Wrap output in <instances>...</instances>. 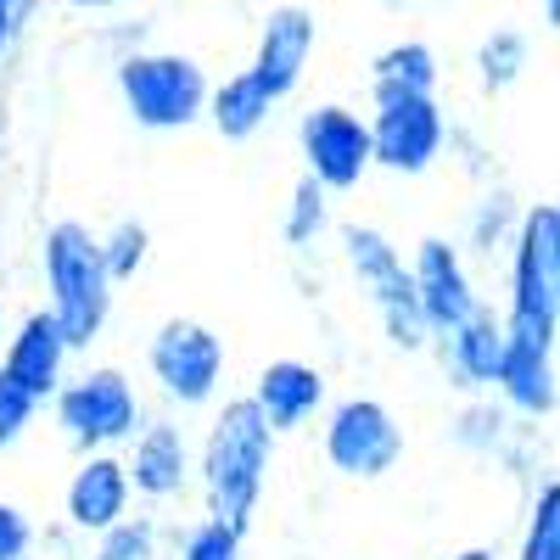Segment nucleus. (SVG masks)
<instances>
[{"label": "nucleus", "instance_id": "1", "mask_svg": "<svg viewBox=\"0 0 560 560\" xmlns=\"http://www.w3.org/2000/svg\"><path fill=\"white\" fill-rule=\"evenodd\" d=\"M275 448H280V438L264 427L253 398L224 393L208 409V432L197 438V482H191V493H202V516L230 522L236 533H253L258 510H264V493H269Z\"/></svg>", "mask_w": 560, "mask_h": 560}, {"label": "nucleus", "instance_id": "2", "mask_svg": "<svg viewBox=\"0 0 560 560\" xmlns=\"http://www.w3.org/2000/svg\"><path fill=\"white\" fill-rule=\"evenodd\" d=\"M39 287H45V314L62 325V337L73 353H90L118 308V287L102 264L96 230L84 219H51L39 236Z\"/></svg>", "mask_w": 560, "mask_h": 560}, {"label": "nucleus", "instance_id": "3", "mask_svg": "<svg viewBox=\"0 0 560 560\" xmlns=\"http://www.w3.org/2000/svg\"><path fill=\"white\" fill-rule=\"evenodd\" d=\"M504 308L499 325L510 342L555 348L560 342V208L522 202V224L504 247Z\"/></svg>", "mask_w": 560, "mask_h": 560}, {"label": "nucleus", "instance_id": "4", "mask_svg": "<svg viewBox=\"0 0 560 560\" xmlns=\"http://www.w3.org/2000/svg\"><path fill=\"white\" fill-rule=\"evenodd\" d=\"M45 415L73 454H118L147 427V398L124 364H84L68 370L62 387L45 398Z\"/></svg>", "mask_w": 560, "mask_h": 560}, {"label": "nucleus", "instance_id": "5", "mask_svg": "<svg viewBox=\"0 0 560 560\" xmlns=\"http://www.w3.org/2000/svg\"><path fill=\"white\" fill-rule=\"evenodd\" d=\"M337 247H342L348 280L364 292L370 314H376L387 348H398V353H427L432 337H427V325H420V308H415L409 253L387 236L382 224H370V219H348V224H337Z\"/></svg>", "mask_w": 560, "mask_h": 560}, {"label": "nucleus", "instance_id": "6", "mask_svg": "<svg viewBox=\"0 0 560 560\" xmlns=\"http://www.w3.org/2000/svg\"><path fill=\"white\" fill-rule=\"evenodd\" d=\"M113 84L118 102L129 113L135 129L147 135H185L202 124V102H208V68L191 51H163V45H147V51H124L113 62Z\"/></svg>", "mask_w": 560, "mask_h": 560}, {"label": "nucleus", "instance_id": "7", "mask_svg": "<svg viewBox=\"0 0 560 560\" xmlns=\"http://www.w3.org/2000/svg\"><path fill=\"white\" fill-rule=\"evenodd\" d=\"M224 376H230V348L197 314H168L163 325H152L147 337V382L152 393L191 415V409H213L224 398Z\"/></svg>", "mask_w": 560, "mask_h": 560}, {"label": "nucleus", "instance_id": "8", "mask_svg": "<svg viewBox=\"0 0 560 560\" xmlns=\"http://www.w3.org/2000/svg\"><path fill=\"white\" fill-rule=\"evenodd\" d=\"M319 454L348 482H382L404 465L409 438L387 398L348 393V398H331L319 415Z\"/></svg>", "mask_w": 560, "mask_h": 560}, {"label": "nucleus", "instance_id": "9", "mask_svg": "<svg viewBox=\"0 0 560 560\" xmlns=\"http://www.w3.org/2000/svg\"><path fill=\"white\" fill-rule=\"evenodd\" d=\"M364 124H370V163L398 179L432 174L454 152V124L438 96H382L370 102Z\"/></svg>", "mask_w": 560, "mask_h": 560}, {"label": "nucleus", "instance_id": "10", "mask_svg": "<svg viewBox=\"0 0 560 560\" xmlns=\"http://www.w3.org/2000/svg\"><path fill=\"white\" fill-rule=\"evenodd\" d=\"M298 158H303V179H314L325 197H353L376 174L370 124L348 102H319L298 118Z\"/></svg>", "mask_w": 560, "mask_h": 560}, {"label": "nucleus", "instance_id": "11", "mask_svg": "<svg viewBox=\"0 0 560 560\" xmlns=\"http://www.w3.org/2000/svg\"><path fill=\"white\" fill-rule=\"evenodd\" d=\"M409 287H415V308H420L427 337L454 331L459 319H471L488 303L482 287H477L471 258L459 253L454 236H420L409 247Z\"/></svg>", "mask_w": 560, "mask_h": 560}, {"label": "nucleus", "instance_id": "12", "mask_svg": "<svg viewBox=\"0 0 560 560\" xmlns=\"http://www.w3.org/2000/svg\"><path fill=\"white\" fill-rule=\"evenodd\" d=\"M118 459L135 504H179L197 482V438L179 427V415H147V427L118 448Z\"/></svg>", "mask_w": 560, "mask_h": 560}, {"label": "nucleus", "instance_id": "13", "mask_svg": "<svg viewBox=\"0 0 560 560\" xmlns=\"http://www.w3.org/2000/svg\"><path fill=\"white\" fill-rule=\"evenodd\" d=\"M314 45H319L314 12L298 7V0H280V7H269L264 23H258V45H253L247 73L269 90V102H287V96H298V84L308 79Z\"/></svg>", "mask_w": 560, "mask_h": 560}, {"label": "nucleus", "instance_id": "14", "mask_svg": "<svg viewBox=\"0 0 560 560\" xmlns=\"http://www.w3.org/2000/svg\"><path fill=\"white\" fill-rule=\"evenodd\" d=\"M247 398H253V409L264 415V427L275 438H298L325 415V404H331V376H325L314 359H292L287 353V359L258 364Z\"/></svg>", "mask_w": 560, "mask_h": 560}, {"label": "nucleus", "instance_id": "15", "mask_svg": "<svg viewBox=\"0 0 560 560\" xmlns=\"http://www.w3.org/2000/svg\"><path fill=\"white\" fill-rule=\"evenodd\" d=\"M0 370H7V376H12L28 398H39V409H45V398H51V393L62 387V376L73 370V348H68V337H62V325L45 314V308H28L23 319H7Z\"/></svg>", "mask_w": 560, "mask_h": 560}, {"label": "nucleus", "instance_id": "16", "mask_svg": "<svg viewBox=\"0 0 560 560\" xmlns=\"http://www.w3.org/2000/svg\"><path fill=\"white\" fill-rule=\"evenodd\" d=\"M129 510H135V493L124 477V459L118 454H79V465L68 471V488H62V527L90 544L96 533L118 527Z\"/></svg>", "mask_w": 560, "mask_h": 560}, {"label": "nucleus", "instance_id": "17", "mask_svg": "<svg viewBox=\"0 0 560 560\" xmlns=\"http://www.w3.org/2000/svg\"><path fill=\"white\" fill-rule=\"evenodd\" d=\"M510 420L522 427H549L555 404H560V370H555V348H533V342H510L499 353V376L488 393Z\"/></svg>", "mask_w": 560, "mask_h": 560}, {"label": "nucleus", "instance_id": "18", "mask_svg": "<svg viewBox=\"0 0 560 560\" xmlns=\"http://www.w3.org/2000/svg\"><path fill=\"white\" fill-rule=\"evenodd\" d=\"M432 353H438V364H443V382H448L459 398L493 393L499 353H504V325H499V308H493V303H482L471 319H459L454 331L432 337Z\"/></svg>", "mask_w": 560, "mask_h": 560}, {"label": "nucleus", "instance_id": "19", "mask_svg": "<svg viewBox=\"0 0 560 560\" xmlns=\"http://www.w3.org/2000/svg\"><path fill=\"white\" fill-rule=\"evenodd\" d=\"M275 107H280V102H269V90H264L247 68H236V73H224L219 84H208L202 124H208L219 140H230V147H242V140L264 135V124L275 118Z\"/></svg>", "mask_w": 560, "mask_h": 560}, {"label": "nucleus", "instance_id": "20", "mask_svg": "<svg viewBox=\"0 0 560 560\" xmlns=\"http://www.w3.org/2000/svg\"><path fill=\"white\" fill-rule=\"evenodd\" d=\"M443 62L427 39H393L370 57V102L382 96H438Z\"/></svg>", "mask_w": 560, "mask_h": 560}, {"label": "nucleus", "instance_id": "21", "mask_svg": "<svg viewBox=\"0 0 560 560\" xmlns=\"http://www.w3.org/2000/svg\"><path fill=\"white\" fill-rule=\"evenodd\" d=\"M522 224V202L510 185H482L477 202L465 208V230H459V253L465 258H482V264H499L510 236Z\"/></svg>", "mask_w": 560, "mask_h": 560}, {"label": "nucleus", "instance_id": "22", "mask_svg": "<svg viewBox=\"0 0 560 560\" xmlns=\"http://www.w3.org/2000/svg\"><path fill=\"white\" fill-rule=\"evenodd\" d=\"M522 420H510L488 393H477V398H465L454 415H448V443L459 448V454H471V459H499V448L510 443V432H516Z\"/></svg>", "mask_w": 560, "mask_h": 560}, {"label": "nucleus", "instance_id": "23", "mask_svg": "<svg viewBox=\"0 0 560 560\" xmlns=\"http://www.w3.org/2000/svg\"><path fill=\"white\" fill-rule=\"evenodd\" d=\"M533 73V34L527 28H488L477 39V84L488 96H504Z\"/></svg>", "mask_w": 560, "mask_h": 560}, {"label": "nucleus", "instance_id": "24", "mask_svg": "<svg viewBox=\"0 0 560 560\" xmlns=\"http://www.w3.org/2000/svg\"><path fill=\"white\" fill-rule=\"evenodd\" d=\"M331 230H337V219H331V197H325L314 179H298V185H292V197H287V208H280V242H287V253L308 258L325 236H331Z\"/></svg>", "mask_w": 560, "mask_h": 560}, {"label": "nucleus", "instance_id": "25", "mask_svg": "<svg viewBox=\"0 0 560 560\" xmlns=\"http://www.w3.org/2000/svg\"><path fill=\"white\" fill-rule=\"evenodd\" d=\"M510 560H560V482L555 477H538L527 488V516H522Z\"/></svg>", "mask_w": 560, "mask_h": 560}, {"label": "nucleus", "instance_id": "26", "mask_svg": "<svg viewBox=\"0 0 560 560\" xmlns=\"http://www.w3.org/2000/svg\"><path fill=\"white\" fill-rule=\"evenodd\" d=\"M163 555H168L163 522L158 516H135V510H129L118 527L96 533V538H90V549H84V560H163Z\"/></svg>", "mask_w": 560, "mask_h": 560}, {"label": "nucleus", "instance_id": "27", "mask_svg": "<svg viewBox=\"0 0 560 560\" xmlns=\"http://www.w3.org/2000/svg\"><path fill=\"white\" fill-rule=\"evenodd\" d=\"M96 247H102L113 287H129V280L152 264V224L147 219H113L107 230H96Z\"/></svg>", "mask_w": 560, "mask_h": 560}, {"label": "nucleus", "instance_id": "28", "mask_svg": "<svg viewBox=\"0 0 560 560\" xmlns=\"http://www.w3.org/2000/svg\"><path fill=\"white\" fill-rule=\"evenodd\" d=\"M163 560H247V533H236L230 522L197 516L191 527H179Z\"/></svg>", "mask_w": 560, "mask_h": 560}, {"label": "nucleus", "instance_id": "29", "mask_svg": "<svg viewBox=\"0 0 560 560\" xmlns=\"http://www.w3.org/2000/svg\"><path fill=\"white\" fill-rule=\"evenodd\" d=\"M45 409H39V398H28L7 370H0V454L7 448H18L28 432H34V420H39Z\"/></svg>", "mask_w": 560, "mask_h": 560}, {"label": "nucleus", "instance_id": "30", "mask_svg": "<svg viewBox=\"0 0 560 560\" xmlns=\"http://www.w3.org/2000/svg\"><path fill=\"white\" fill-rule=\"evenodd\" d=\"M39 527L18 499H0V560H34Z\"/></svg>", "mask_w": 560, "mask_h": 560}, {"label": "nucleus", "instance_id": "31", "mask_svg": "<svg viewBox=\"0 0 560 560\" xmlns=\"http://www.w3.org/2000/svg\"><path fill=\"white\" fill-rule=\"evenodd\" d=\"M28 12H34V0H0V62L12 57V45H18Z\"/></svg>", "mask_w": 560, "mask_h": 560}, {"label": "nucleus", "instance_id": "32", "mask_svg": "<svg viewBox=\"0 0 560 560\" xmlns=\"http://www.w3.org/2000/svg\"><path fill=\"white\" fill-rule=\"evenodd\" d=\"M73 12H118V7H129V0H68Z\"/></svg>", "mask_w": 560, "mask_h": 560}, {"label": "nucleus", "instance_id": "33", "mask_svg": "<svg viewBox=\"0 0 560 560\" xmlns=\"http://www.w3.org/2000/svg\"><path fill=\"white\" fill-rule=\"evenodd\" d=\"M448 560H499V549H488V544H471V549H454Z\"/></svg>", "mask_w": 560, "mask_h": 560}, {"label": "nucleus", "instance_id": "34", "mask_svg": "<svg viewBox=\"0 0 560 560\" xmlns=\"http://www.w3.org/2000/svg\"><path fill=\"white\" fill-rule=\"evenodd\" d=\"M376 7H387V12H404V7H409V0H376Z\"/></svg>", "mask_w": 560, "mask_h": 560}, {"label": "nucleus", "instance_id": "35", "mask_svg": "<svg viewBox=\"0 0 560 560\" xmlns=\"http://www.w3.org/2000/svg\"><path fill=\"white\" fill-rule=\"evenodd\" d=\"M0 342H7V303H0Z\"/></svg>", "mask_w": 560, "mask_h": 560}]
</instances>
